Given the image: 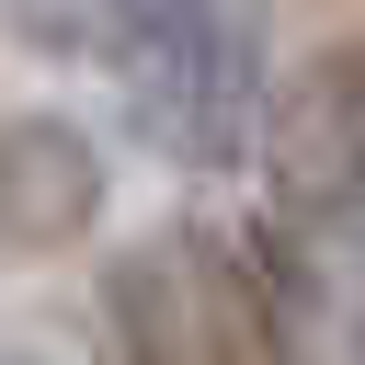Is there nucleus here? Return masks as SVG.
Returning <instances> with one entry per match:
<instances>
[{
	"label": "nucleus",
	"mask_w": 365,
	"mask_h": 365,
	"mask_svg": "<svg viewBox=\"0 0 365 365\" xmlns=\"http://www.w3.org/2000/svg\"><path fill=\"white\" fill-rule=\"evenodd\" d=\"M125 365H285V308L228 228H160L103 274Z\"/></svg>",
	"instance_id": "f257e3e1"
},
{
	"label": "nucleus",
	"mask_w": 365,
	"mask_h": 365,
	"mask_svg": "<svg viewBox=\"0 0 365 365\" xmlns=\"http://www.w3.org/2000/svg\"><path fill=\"white\" fill-rule=\"evenodd\" d=\"M114 80H125V125L182 171H228L262 125V68H251L240 0H148Z\"/></svg>",
	"instance_id": "f03ea898"
},
{
	"label": "nucleus",
	"mask_w": 365,
	"mask_h": 365,
	"mask_svg": "<svg viewBox=\"0 0 365 365\" xmlns=\"http://www.w3.org/2000/svg\"><path fill=\"white\" fill-rule=\"evenodd\" d=\"M262 182L285 228H342L365 205V57H297L262 91Z\"/></svg>",
	"instance_id": "7ed1b4c3"
},
{
	"label": "nucleus",
	"mask_w": 365,
	"mask_h": 365,
	"mask_svg": "<svg viewBox=\"0 0 365 365\" xmlns=\"http://www.w3.org/2000/svg\"><path fill=\"white\" fill-rule=\"evenodd\" d=\"M103 137L80 114H0V251L11 262H57L68 240L103 228Z\"/></svg>",
	"instance_id": "20e7f679"
},
{
	"label": "nucleus",
	"mask_w": 365,
	"mask_h": 365,
	"mask_svg": "<svg viewBox=\"0 0 365 365\" xmlns=\"http://www.w3.org/2000/svg\"><path fill=\"white\" fill-rule=\"evenodd\" d=\"M0 23H11V46L46 57V68H125L148 0H0Z\"/></svg>",
	"instance_id": "39448f33"
},
{
	"label": "nucleus",
	"mask_w": 365,
	"mask_h": 365,
	"mask_svg": "<svg viewBox=\"0 0 365 365\" xmlns=\"http://www.w3.org/2000/svg\"><path fill=\"white\" fill-rule=\"evenodd\" d=\"M354 354H365V319H354Z\"/></svg>",
	"instance_id": "423d86ee"
}]
</instances>
